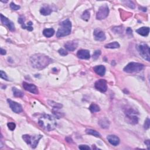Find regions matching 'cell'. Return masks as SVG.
I'll return each instance as SVG.
<instances>
[{"label": "cell", "mask_w": 150, "mask_h": 150, "mask_svg": "<svg viewBox=\"0 0 150 150\" xmlns=\"http://www.w3.org/2000/svg\"><path fill=\"white\" fill-rule=\"evenodd\" d=\"M145 144L147 145L148 147V149H149V140H147L145 141Z\"/></svg>", "instance_id": "ab89813d"}, {"label": "cell", "mask_w": 150, "mask_h": 150, "mask_svg": "<svg viewBox=\"0 0 150 150\" xmlns=\"http://www.w3.org/2000/svg\"><path fill=\"white\" fill-rule=\"evenodd\" d=\"M94 86L97 90L102 93L105 92L107 90V82L104 79H100L96 82Z\"/></svg>", "instance_id": "9c48e42d"}, {"label": "cell", "mask_w": 150, "mask_h": 150, "mask_svg": "<svg viewBox=\"0 0 150 150\" xmlns=\"http://www.w3.org/2000/svg\"><path fill=\"white\" fill-rule=\"evenodd\" d=\"M144 65L141 63L136 62H131L127 65L124 68V71L128 73H132L135 72H139L143 70Z\"/></svg>", "instance_id": "5b68a950"}, {"label": "cell", "mask_w": 150, "mask_h": 150, "mask_svg": "<svg viewBox=\"0 0 150 150\" xmlns=\"http://www.w3.org/2000/svg\"><path fill=\"white\" fill-rule=\"evenodd\" d=\"M109 14V8L106 4L103 5L99 8V11L97 12L96 18L99 20H104L107 17Z\"/></svg>", "instance_id": "52a82bcc"}, {"label": "cell", "mask_w": 150, "mask_h": 150, "mask_svg": "<svg viewBox=\"0 0 150 150\" xmlns=\"http://www.w3.org/2000/svg\"><path fill=\"white\" fill-rule=\"evenodd\" d=\"M136 32L138 33L139 35L143 36V37H147L149 34V27H141L138 29H137Z\"/></svg>", "instance_id": "ac0fdd59"}, {"label": "cell", "mask_w": 150, "mask_h": 150, "mask_svg": "<svg viewBox=\"0 0 150 150\" xmlns=\"http://www.w3.org/2000/svg\"><path fill=\"white\" fill-rule=\"evenodd\" d=\"M38 123L42 128L49 131L55 129L57 126L55 118L49 114H44L40 117Z\"/></svg>", "instance_id": "7a4b0ae2"}, {"label": "cell", "mask_w": 150, "mask_h": 150, "mask_svg": "<svg viewBox=\"0 0 150 150\" xmlns=\"http://www.w3.org/2000/svg\"><path fill=\"white\" fill-rule=\"evenodd\" d=\"M124 3H125L128 7H129L130 8H132V9H134L135 8V4L133 3V2L131 1H124Z\"/></svg>", "instance_id": "f1b7e54d"}, {"label": "cell", "mask_w": 150, "mask_h": 150, "mask_svg": "<svg viewBox=\"0 0 150 150\" xmlns=\"http://www.w3.org/2000/svg\"><path fill=\"white\" fill-rule=\"evenodd\" d=\"M55 33V30L53 28H48L44 29L43 31V34L46 38L52 37Z\"/></svg>", "instance_id": "d6986e66"}, {"label": "cell", "mask_w": 150, "mask_h": 150, "mask_svg": "<svg viewBox=\"0 0 150 150\" xmlns=\"http://www.w3.org/2000/svg\"><path fill=\"white\" fill-rule=\"evenodd\" d=\"M24 21H25V20H24V18H23V17L19 18V19H18V22L20 23V24H21V25L24 24Z\"/></svg>", "instance_id": "d590c367"}, {"label": "cell", "mask_w": 150, "mask_h": 150, "mask_svg": "<svg viewBox=\"0 0 150 150\" xmlns=\"http://www.w3.org/2000/svg\"><path fill=\"white\" fill-rule=\"evenodd\" d=\"M100 126L103 128H107L109 127L110 122L108 120L106 119H101L100 121L99 122Z\"/></svg>", "instance_id": "603a6c76"}, {"label": "cell", "mask_w": 150, "mask_h": 150, "mask_svg": "<svg viewBox=\"0 0 150 150\" xmlns=\"http://www.w3.org/2000/svg\"><path fill=\"white\" fill-rule=\"evenodd\" d=\"M40 12L43 15H49L52 12V10L49 7L46 6V7H42L40 10Z\"/></svg>", "instance_id": "ffe728a7"}, {"label": "cell", "mask_w": 150, "mask_h": 150, "mask_svg": "<svg viewBox=\"0 0 150 150\" xmlns=\"http://www.w3.org/2000/svg\"><path fill=\"white\" fill-rule=\"evenodd\" d=\"M89 110L92 113H96V112H98L100 111V109L98 105L94 104V103H92L89 107Z\"/></svg>", "instance_id": "d4e9b609"}, {"label": "cell", "mask_w": 150, "mask_h": 150, "mask_svg": "<svg viewBox=\"0 0 150 150\" xmlns=\"http://www.w3.org/2000/svg\"><path fill=\"white\" fill-rule=\"evenodd\" d=\"M58 52L61 56H66L68 54V53H67L66 50H65V49H62V48L58 50Z\"/></svg>", "instance_id": "d6a6232c"}, {"label": "cell", "mask_w": 150, "mask_h": 150, "mask_svg": "<svg viewBox=\"0 0 150 150\" xmlns=\"http://www.w3.org/2000/svg\"><path fill=\"white\" fill-rule=\"evenodd\" d=\"M6 53H7L6 52V50L3 49V48H1V52H0V54H1V55H4L6 54Z\"/></svg>", "instance_id": "74e56055"}, {"label": "cell", "mask_w": 150, "mask_h": 150, "mask_svg": "<svg viewBox=\"0 0 150 150\" xmlns=\"http://www.w3.org/2000/svg\"><path fill=\"white\" fill-rule=\"evenodd\" d=\"M120 44L117 42H113L111 43L106 44L104 46L105 48H109V49H116V48H120Z\"/></svg>", "instance_id": "44dd1931"}, {"label": "cell", "mask_w": 150, "mask_h": 150, "mask_svg": "<svg viewBox=\"0 0 150 150\" xmlns=\"http://www.w3.org/2000/svg\"><path fill=\"white\" fill-rule=\"evenodd\" d=\"M7 101L8 104L10 105L11 109H12V110L13 111L14 113H20L23 110L22 107L21 106V105L19 104V103L10 100V99H8Z\"/></svg>", "instance_id": "30bf717a"}, {"label": "cell", "mask_w": 150, "mask_h": 150, "mask_svg": "<svg viewBox=\"0 0 150 150\" xmlns=\"http://www.w3.org/2000/svg\"><path fill=\"white\" fill-rule=\"evenodd\" d=\"M72 23L69 19L63 21L60 24V27L56 32V37L62 38L69 35L71 33Z\"/></svg>", "instance_id": "3957f363"}, {"label": "cell", "mask_w": 150, "mask_h": 150, "mask_svg": "<svg viewBox=\"0 0 150 150\" xmlns=\"http://www.w3.org/2000/svg\"><path fill=\"white\" fill-rule=\"evenodd\" d=\"M66 140L67 142H68V143H72L73 142V140H72L70 137H67V138H66Z\"/></svg>", "instance_id": "f35d334b"}, {"label": "cell", "mask_w": 150, "mask_h": 150, "mask_svg": "<svg viewBox=\"0 0 150 150\" xmlns=\"http://www.w3.org/2000/svg\"><path fill=\"white\" fill-rule=\"evenodd\" d=\"M77 56L81 59H88L90 58V52L88 50L81 49L79 50L77 53Z\"/></svg>", "instance_id": "5bb4252c"}, {"label": "cell", "mask_w": 150, "mask_h": 150, "mask_svg": "<svg viewBox=\"0 0 150 150\" xmlns=\"http://www.w3.org/2000/svg\"><path fill=\"white\" fill-rule=\"evenodd\" d=\"M93 69L95 72L101 76H103L105 75V67L103 65H99V66H95Z\"/></svg>", "instance_id": "e0dca14e"}, {"label": "cell", "mask_w": 150, "mask_h": 150, "mask_svg": "<svg viewBox=\"0 0 150 150\" xmlns=\"http://www.w3.org/2000/svg\"><path fill=\"white\" fill-rule=\"evenodd\" d=\"M90 12L88 10H86L82 15V18L83 19V20L86 21H89V20L90 19Z\"/></svg>", "instance_id": "4316f807"}, {"label": "cell", "mask_w": 150, "mask_h": 150, "mask_svg": "<svg viewBox=\"0 0 150 150\" xmlns=\"http://www.w3.org/2000/svg\"><path fill=\"white\" fill-rule=\"evenodd\" d=\"M77 45L78 43L77 42H76L75 41H72L67 42V43H65V47L66 49L69 50V51H73V50H75L76 49Z\"/></svg>", "instance_id": "2e32d148"}, {"label": "cell", "mask_w": 150, "mask_h": 150, "mask_svg": "<svg viewBox=\"0 0 150 150\" xmlns=\"http://www.w3.org/2000/svg\"><path fill=\"white\" fill-rule=\"evenodd\" d=\"M30 62L33 67L38 69H42L52 62V59L45 55L38 54L31 57Z\"/></svg>", "instance_id": "6da1fadb"}, {"label": "cell", "mask_w": 150, "mask_h": 150, "mask_svg": "<svg viewBox=\"0 0 150 150\" xmlns=\"http://www.w3.org/2000/svg\"><path fill=\"white\" fill-rule=\"evenodd\" d=\"M149 123H150V120L149 119H147V120H145V123H144V128L145 130L148 129L149 127Z\"/></svg>", "instance_id": "836d02e7"}, {"label": "cell", "mask_w": 150, "mask_h": 150, "mask_svg": "<svg viewBox=\"0 0 150 150\" xmlns=\"http://www.w3.org/2000/svg\"><path fill=\"white\" fill-rule=\"evenodd\" d=\"M126 32L128 35H131L132 33H133V31H132V29H131L130 28H128L127 29V30H126Z\"/></svg>", "instance_id": "8d00e7d4"}, {"label": "cell", "mask_w": 150, "mask_h": 150, "mask_svg": "<svg viewBox=\"0 0 150 150\" xmlns=\"http://www.w3.org/2000/svg\"><path fill=\"white\" fill-rule=\"evenodd\" d=\"M94 37L95 40L98 41H103L105 39V35L104 32L100 29H96L94 31Z\"/></svg>", "instance_id": "4fadbf2b"}, {"label": "cell", "mask_w": 150, "mask_h": 150, "mask_svg": "<svg viewBox=\"0 0 150 150\" xmlns=\"http://www.w3.org/2000/svg\"><path fill=\"white\" fill-rule=\"evenodd\" d=\"M126 117L128 118L129 121L132 124H137L138 122V117L136 116V111L134 109L131 108L127 109L125 111Z\"/></svg>", "instance_id": "ba28073f"}, {"label": "cell", "mask_w": 150, "mask_h": 150, "mask_svg": "<svg viewBox=\"0 0 150 150\" xmlns=\"http://www.w3.org/2000/svg\"><path fill=\"white\" fill-rule=\"evenodd\" d=\"M12 91H13V93L14 96L15 97H17V98H21L24 96V93L21 92V90H18V89H16V87H13L12 88Z\"/></svg>", "instance_id": "cb8c5ba5"}, {"label": "cell", "mask_w": 150, "mask_h": 150, "mask_svg": "<svg viewBox=\"0 0 150 150\" xmlns=\"http://www.w3.org/2000/svg\"><path fill=\"white\" fill-rule=\"evenodd\" d=\"M23 87L24 88V89L27 91L33 93L35 94H38L39 93V91L37 86L33 84H29L27 83V82H23Z\"/></svg>", "instance_id": "8fae6325"}, {"label": "cell", "mask_w": 150, "mask_h": 150, "mask_svg": "<svg viewBox=\"0 0 150 150\" xmlns=\"http://www.w3.org/2000/svg\"><path fill=\"white\" fill-rule=\"evenodd\" d=\"M107 140L114 146H117L120 144V139L119 137L114 135H110L107 137Z\"/></svg>", "instance_id": "9a60e30c"}, {"label": "cell", "mask_w": 150, "mask_h": 150, "mask_svg": "<svg viewBox=\"0 0 150 150\" xmlns=\"http://www.w3.org/2000/svg\"><path fill=\"white\" fill-rule=\"evenodd\" d=\"M138 51L140 55L143 58L149 62L150 55H149V48L147 44L141 43L138 46Z\"/></svg>", "instance_id": "8992f818"}, {"label": "cell", "mask_w": 150, "mask_h": 150, "mask_svg": "<svg viewBox=\"0 0 150 150\" xmlns=\"http://www.w3.org/2000/svg\"><path fill=\"white\" fill-rule=\"evenodd\" d=\"M41 135H35V136H29L28 134H25L22 136V138L27 144L30 145L33 148H35L38 144L40 139L42 138Z\"/></svg>", "instance_id": "277c9868"}, {"label": "cell", "mask_w": 150, "mask_h": 150, "mask_svg": "<svg viewBox=\"0 0 150 150\" xmlns=\"http://www.w3.org/2000/svg\"><path fill=\"white\" fill-rule=\"evenodd\" d=\"M0 73H1L0 74V77H1V78H2V79H3L4 80H8V78L7 77V74L4 72V71L1 70V72H0Z\"/></svg>", "instance_id": "1f68e13d"}, {"label": "cell", "mask_w": 150, "mask_h": 150, "mask_svg": "<svg viewBox=\"0 0 150 150\" xmlns=\"http://www.w3.org/2000/svg\"><path fill=\"white\" fill-rule=\"evenodd\" d=\"M79 148L80 149H90V148L86 145H80L79 146Z\"/></svg>", "instance_id": "e575fe53"}, {"label": "cell", "mask_w": 150, "mask_h": 150, "mask_svg": "<svg viewBox=\"0 0 150 150\" xmlns=\"http://www.w3.org/2000/svg\"><path fill=\"white\" fill-rule=\"evenodd\" d=\"M10 7L11 8V10L13 11H17L19 9H20V6L16 5L15 4H14V3H11L10 4Z\"/></svg>", "instance_id": "f546056e"}, {"label": "cell", "mask_w": 150, "mask_h": 150, "mask_svg": "<svg viewBox=\"0 0 150 150\" xmlns=\"http://www.w3.org/2000/svg\"><path fill=\"white\" fill-rule=\"evenodd\" d=\"M86 132L87 134L89 135H92V136H93L94 137H100L101 135L99 132L96 131V130H92V129H87L86 130Z\"/></svg>", "instance_id": "7402d4cb"}, {"label": "cell", "mask_w": 150, "mask_h": 150, "mask_svg": "<svg viewBox=\"0 0 150 150\" xmlns=\"http://www.w3.org/2000/svg\"><path fill=\"white\" fill-rule=\"evenodd\" d=\"M100 55H101V50H96V51L94 52L93 55V59L94 60L98 59Z\"/></svg>", "instance_id": "83f0119b"}, {"label": "cell", "mask_w": 150, "mask_h": 150, "mask_svg": "<svg viewBox=\"0 0 150 150\" xmlns=\"http://www.w3.org/2000/svg\"><path fill=\"white\" fill-rule=\"evenodd\" d=\"M48 104L50 105H51L52 107H54L55 109H60L61 107H62V104H60V103H58L56 102H54L53 101H50L49 100L48 101Z\"/></svg>", "instance_id": "484cf974"}, {"label": "cell", "mask_w": 150, "mask_h": 150, "mask_svg": "<svg viewBox=\"0 0 150 150\" xmlns=\"http://www.w3.org/2000/svg\"><path fill=\"white\" fill-rule=\"evenodd\" d=\"M1 21L2 23L6 25L10 31H14L15 30V27L14 23L8 20L7 18H6L5 16H4L3 14H1Z\"/></svg>", "instance_id": "7c38bea8"}, {"label": "cell", "mask_w": 150, "mask_h": 150, "mask_svg": "<svg viewBox=\"0 0 150 150\" xmlns=\"http://www.w3.org/2000/svg\"><path fill=\"white\" fill-rule=\"evenodd\" d=\"M7 126L8 127V128L11 131L14 130L16 127V124L14 122H8Z\"/></svg>", "instance_id": "4dcf8cb0"}]
</instances>
